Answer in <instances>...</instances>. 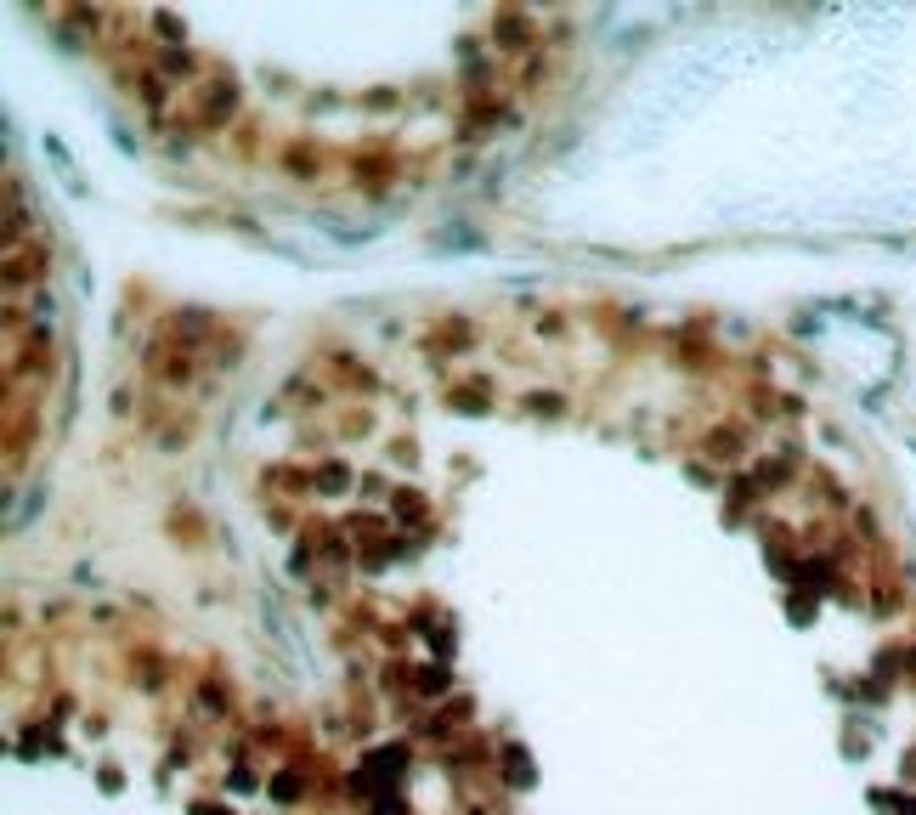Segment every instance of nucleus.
I'll return each instance as SVG.
<instances>
[{"label":"nucleus","instance_id":"2eb2a0df","mask_svg":"<svg viewBox=\"0 0 916 815\" xmlns=\"http://www.w3.org/2000/svg\"><path fill=\"white\" fill-rule=\"evenodd\" d=\"M526 408H538V413H561L566 403H561V396H526Z\"/></svg>","mask_w":916,"mask_h":815},{"label":"nucleus","instance_id":"4468645a","mask_svg":"<svg viewBox=\"0 0 916 815\" xmlns=\"http://www.w3.org/2000/svg\"><path fill=\"white\" fill-rule=\"evenodd\" d=\"M232 136H238V153H255L260 148V125H238Z\"/></svg>","mask_w":916,"mask_h":815},{"label":"nucleus","instance_id":"7ed1b4c3","mask_svg":"<svg viewBox=\"0 0 916 815\" xmlns=\"http://www.w3.org/2000/svg\"><path fill=\"white\" fill-rule=\"evenodd\" d=\"M492 40L504 45V52H532V18L515 6H498L492 12Z\"/></svg>","mask_w":916,"mask_h":815},{"label":"nucleus","instance_id":"ddd939ff","mask_svg":"<svg viewBox=\"0 0 916 815\" xmlns=\"http://www.w3.org/2000/svg\"><path fill=\"white\" fill-rule=\"evenodd\" d=\"M747 499H758V482H747V475H741V482L729 487V515H741V510H747Z\"/></svg>","mask_w":916,"mask_h":815},{"label":"nucleus","instance_id":"423d86ee","mask_svg":"<svg viewBox=\"0 0 916 815\" xmlns=\"http://www.w3.org/2000/svg\"><path fill=\"white\" fill-rule=\"evenodd\" d=\"M283 171L300 176V181H317L323 176V148L317 142H289L283 148Z\"/></svg>","mask_w":916,"mask_h":815},{"label":"nucleus","instance_id":"0eeeda50","mask_svg":"<svg viewBox=\"0 0 916 815\" xmlns=\"http://www.w3.org/2000/svg\"><path fill=\"white\" fill-rule=\"evenodd\" d=\"M267 487H272V493H306V487H317V475H306L300 465H272Z\"/></svg>","mask_w":916,"mask_h":815},{"label":"nucleus","instance_id":"9d476101","mask_svg":"<svg viewBox=\"0 0 916 815\" xmlns=\"http://www.w3.org/2000/svg\"><path fill=\"white\" fill-rule=\"evenodd\" d=\"M346 487H351V470L339 465V459H329V465L317 470V493H346Z\"/></svg>","mask_w":916,"mask_h":815},{"label":"nucleus","instance_id":"9b49d317","mask_svg":"<svg viewBox=\"0 0 916 815\" xmlns=\"http://www.w3.org/2000/svg\"><path fill=\"white\" fill-rule=\"evenodd\" d=\"M396 499V515L402 521H425L430 510H425V493H413V487H402V493H391Z\"/></svg>","mask_w":916,"mask_h":815},{"label":"nucleus","instance_id":"6e6552de","mask_svg":"<svg viewBox=\"0 0 916 815\" xmlns=\"http://www.w3.org/2000/svg\"><path fill=\"white\" fill-rule=\"evenodd\" d=\"M736 448H741V430L736 425H713L707 430V453L713 459H736Z\"/></svg>","mask_w":916,"mask_h":815},{"label":"nucleus","instance_id":"20e7f679","mask_svg":"<svg viewBox=\"0 0 916 815\" xmlns=\"http://www.w3.org/2000/svg\"><path fill=\"white\" fill-rule=\"evenodd\" d=\"M351 176H356V188H368V193H379L385 181L396 176V159L385 148H374V153H356L351 159Z\"/></svg>","mask_w":916,"mask_h":815},{"label":"nucleus","instance_id":"f8f14e48","mask_svg":"<svg viewBox=\"0 0 916 815\" xmlns=\"http://www.w3.org/2000/svg\"><path fill=\"white\" fill-rule=\"evenodd\" d=\"M334 374L351 380L356 391H374V374H368V368H356V357H334Z\"/></svg>","mask_w":916,"mask_h":815},{"label":"nucleus","instance_id":"f257e3e1","mask_svg":"<svg viewBox=\"0 0 916 815\" xmlns=\"http://www.w3.org/2000/svg\"><path fill=\"white\" fill-rule=\"evenodd\" d=\"M193 374L198 368H193L187 346H176V340H153L147 346V380H159V386H187Z\"/></svg>","mask_w":916,"mask_h":815},{"label":"nucleus","instance_id":"39448f33","mask_svg":"<svg viewBox=\"0 0 916 815\" xmlns=\"http://www.w3.org/2000/svg\"><path fill=\"white\" fill-rule=\"evenodd\" d=\"M232 108H238V85L221 80L215 91H204V97H198V131H204V125H227Z\"/></svg>","mask_w":916,"mask_h":815},{"label":"nucleus","instance_id":"1a4fd4ad","mask_svg":"<svg viewBox=\"0 0 916 815\" xmlns=\"http://www.w3.org/2000/svg\"><path fill=\"white\" fill-rule=\"evenodd\" d=\"M447 403L464 408V413H481V408L492 403V396H487V386H453V391H447Z\"/></svg>","mask_w":916,"mask_h":815},{"label":"nucleus","instance_id":"f03ea898","mask_svg":"<svg viewBox=\"0 0 916 815\" xmlns=\"http://www.w3.org/2000/svg\"><path fill=\"white\" fill-rule=\"evenodd\" d=\"M45 278V244L35 238V244H12L6 250V289L18 295V289H28V284H40Z\"/></svg>","mask_w":916,"mask_h":815}]
</instances>
